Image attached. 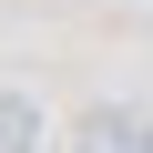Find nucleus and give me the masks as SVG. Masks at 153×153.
Listing matches in <instances>:
<instances>
[{
    "mask_svg": "<svg viewBox=\"0 0 153 153\" xmlns=\"http://www.w3.org/2000/svg\"><path fill=\"white\" fill-rule=\"evenodd\" d=\"M51 143V123H41V102L21 92V82H0V153H41Z\"/></svg>",
    "mask_w": 153,
    "mask_h": 153,
    "instance_id": "nucleus-2",
    "label": "nucleus"
},
{
    "mask_svg": "<svg viewBox=\"0 0 153 153\" xmlns=\"http://www.w3.org/2000/svg\"><path fill=\"white\" fill-rule=\"evenodd\" d=\"M71 153H153V112L143 102H92L71 123Z\"/></svg>",
    "mask_w": 153,
    "mask_h": 153,
    "instance_id": "nucleus-1",
    "label": "nucleus"
}]
</instances>
